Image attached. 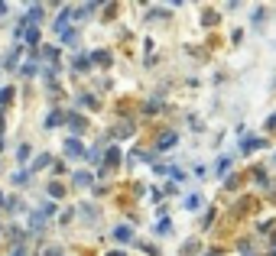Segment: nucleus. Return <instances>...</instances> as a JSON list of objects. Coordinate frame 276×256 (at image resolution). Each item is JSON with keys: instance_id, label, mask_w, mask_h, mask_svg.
I'll list each match as a JSON object with an SVG mask.
<instances>
[{"instance_id": "f257e3e1", "label": "nucleus", "mask_w": 276, "mask_h": 256, "mask_svg": "<svg viewBox=\"0 0 276 256\" xmlns=\"http://www.w3.org/2000/svg\"><path fill=\"white\" fill-rule=\"evenodd\" d=\"M65 153H68V156H85V149H81V143H78V140L72 136V140L65 143Z\"/></svg>"}, {"instance_id": "f03ea898", "label": "nucleus", "mask_w": 276, "mask_h": 256, "mask_svg": "<svg viewBox=\"0 0 276 256\" xmlns=\"http://www.w3.org/2000/svg\"><path fill=\"white\" fill-rule=\"evenodd\" d=\"M176 140H179L176 133H163V136H160V143H156V146H160V149H172V146H176Z\"/></svg>"}, {"instance_id": "7ed1b4c3", "label": "nucleus", "mask_w": 276, "mask_h": 256, "mask_svg": "<svg viewBox=\"0 0 276 256\" xmlns=\"http://www.w3.org/2000/svg\"><path fill=\"white\" fill-rule=\"evenodd\" d=\"M75 72H88V65H91V59H85V55H75Z\"/></svg>"}, {"instance_id": "20e7f679", "label": "nucleus", "mask_w": 276, "mask_h": 256, "mask_svg": "<svg viewBox=\"0 0 276 256\" xmlns=\"http://www.w3.org/2000/svg\"><path fill=\"white\" fill-rule=\"evenodd\" d=\"M75 185H81V188H88V185H91V175H88V172H78V175H75Z\"/></svg>"}, {"instance_id": "39448f33", "label": "nucleus", "mask_w": 276, "mask_h": 256, "mask_svg": "<svg viewBox=\"0 0 276 256\" xmlns=\"http://www.w3.org/2000/svg\"><path fill=\"white\" fill-rule=\"evenodd\" d=\"M68 123H72V130H75V133H78V130H85V120H81L78 114H72V117H68Z\"/></svg>"}, {"instance_id": "423d86ee", "label": "nucleus", "mask_w": 276, "mask_h": 256, "mask_svg": "<svg viewBox=\"0 0 276 256\" xmlns=\"http://www.w3.org/2000/svg\"><path fill=\"white\" fill-rule=\"evenodd\" d=\"M114 237H117V240H130V237H133V230H130V227H117Z\"/></svg>"}, {"instance_id": "0eeeda50", "label": "nucleus", "mask_w": 276, "mask_h": 256, "mask_svg": "<svg viewBox=\"0 0 276 256\" xmlns=\"http://www.w3.org/2000/svg\"><path fill=\"white\" fill-rule=\"evenodd\" d=\"M260 146H263V140H244V153H253Z\"/></svg>"}, {"instance_id": "6e6552de", "label": "nucleus", "mask_w": 276, "mask_h": 256, "mask_svg": "<svg viewBox=\"0 0 276 256\" xmlns=\"http://www.w3.org/2000/svg\"><path fill=\"white\" fill-rule=\"evenodd\" d=\"M91 62H98V65H110V55H107V52H94Z\"/></svg>"}, {"instance_id": "1a4fd4ad", "label": "nucleus", "mask_w": 276, "mask_h": 256, "mask_svg": "<svg viewBox=\"0 0 276 256\" xmlns=\"http://www.w3.org/2000/svg\"><path fill=\"white\" fill-rule=\"evenodd\" d=\"M107 162H110V165L120 162V153H117V146H107Z\"/></svg>"}, {"instance_id": "9d476101", "label": "nucleus", "mask_w": 276, "mask_h": 256, "mask_svg": "<svg viewBox=\"0 0 276 256\" xmlns=\"http://www.w3.org/2000/svg\"><path fill=\"white\" fill-rule=\"evenodd\" d=\"M185 207H189V211H195V207H202V198H198V195L185 198Z\"/></svg>"}, {"instance_id": "9b49d317", "label": "nucleus", "mask_w": 276, "mask_h": 256, "mask_svg": "<svg viewBox=\"0 0 276 256\" xmlns=\"http://www.w3.org/2000/svg\"><path fill=\"white\" fill-rule=\"evenodd\" d=\"M59 123H62V114H59V110H52L49 120H46V127H59Z\"/></svg>"}, {"instance_id": "f8f14e48", "label": "nucleus", "mask_w": 276, "mask_h": 256, "mask_svg": "<svg viewBox=\"0 0 276 256\" xmlns=\"http://www.w3.org/2000/svg\"><path fill=\"white\" fill-rule=\"evenodd\" d=\"M49 195H52V198H62V195H65V188H62V185H55V182H52V185H49Z\"/></svg>"}, {"instance_id": "ddd939ff", "label": "nucleus", "mask_w": 276, "mask_h": 256, "mask_svg": "<svg viewBox=\"0 0 276 256\" xmlns=\"http://www.w3.org/2000/svg\"><path fill=\"white\" fill-rule=\"evenodd\" d=\"M26 43H30V46H36V43H39V33H36V26H33L30 33H26Z\"/></svg>"}, {"instance_id": "4468645a", "label": "nucleus", "mask_w": 276, "mask_h": 256, "mask_svg": "<svg viewBox=\"0 0 276 256\" xmlns=\"http://www.w3.org/2000/svg\"><path fill=\"white\" fill-rule=\"evenodd\" d=\"M13 98V88H0V104H7Z\"/></svg>"}, {"instance_id": "2eb2a0df", "label": "nucleus", "mask_w": 276, "mask_h": 256, "mask_svg": "<svg viewBox=\"0 0 276 256\" xmlns=\"http://www.w3.org/2000/svg\"><path fill=\"white\" fill-rule=\"evenodd\" d=\"M227 165H231V159H221V162H218V169H215V175H224V172H227Z\"/></svg>"}, {"instance_id": "dca6fc26", "label": "nucleus", "mask_w": 276, "mask_h": 256, "mask_svg": "<svg viewBox=\"0 0 276 256\" xmlns=\"http://www.w3.org/2000/svg\"><path fill=\"white\" fill-rule=\"evenodd\" d=\"M169 230H172V227H169V220H160V224H156V233H163V237H166Z\"/></svg>"}, {"instance_id": "f3484780", "label": "nucleus", "mask_w": 276, "mask_h": 256, "mask_svg": "<svg viewBox=\"0 0 276 256\" xmlns=\"http://www.w3.org/2000/svg\"><path fill=\"white\" fill-rule=\"evenodd\" d=\"M43 165H49V156H39L36 162H33V169H43Z\"/></svg>"}, {"instance_id": "a211bd4d", "label": "nucleus", "mask_w": 276, "mask_h": 256, "mask_svg": "<svg viewBox=\"0 0 276 256\" xmlns=\"http://www.w3.org/2000/svg\"><path fill=\"white\" fill-rule=\"evenodd\" d=\"M20 72H23V75H36V65H33V62H26V65L20 68Z\"/></svg>"}, {"instance_id": "6ab92c4d", "label": "nucleus", "mask_w": 276, "mask_h": 256, "mask_svg": "<svg viewBox=\"0 0 276 256\" xmlns=\"http://www.w3.org/2000/svg\"><path fill=\"white\" fill-rule=\"evenodd\" d=\"M270 130H276V114H273V117H270Z\"/></svg>"}, {"instance_id": "aec40b11", "label": "nucleus", "mask_w": 276, "mask_h": 256, "mask_svg": "<svg viewBox=\"0 0 276 256\" xmlns=\"http://www.w3.org/2000/svg\"><path fill=\"white\" fill-rule=\"evenodd\" d=\"M0 13H7V4H0Z\"/></svg>"}, {"instance_id": "412c9836", "label": "nucleus", "mask_w": 276, "mask_h": 256, "mask_svg": "<svg viewBox=\"0 0 276 256\" xmlns=\"http://www.w3.org/2000/svg\"><path fill=\"white\" fill-rule=\"evenodd\" d=\"M107 256H123V253H107Z\"/></svg>"}, {"instance_id": "4be33fe9", "label": "nucleus", "mask_w": 276, "mask_h": 256, "mask_svg": "<svg viewBox=\"0 0 276 256\" xmlns=\"http://www.w3.org/2000/svg\"><path fill=\"white\" fill-rule=\"evenodd\" d=\"M273 246H276V233H273Z\"/></svg>"}, {"instance_id": "5701e85b", "label": "nucleus", "mask_w": 276, "mask_h": 256, "mask_svg": "<svg viewBox=\"0 0 276 256\" xmlns=\"http://www.w3.org/2000/svg\"><path fill=\"white\" fill-rule=\"evenodd\" d=\"M273 256H276V253H273Z\"/></svg>"}]
</instances>
